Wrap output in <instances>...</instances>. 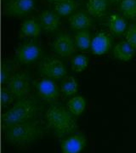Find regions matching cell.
<instances>
[{
	"mask_svg": "<svg viewBox=\"0 0 136 153\" xmlns=\"http://www.w3.org/2000/svg\"><path fill=\"white\" fill-rule=\"evenodd\" d=\"M44 119L54 135L60 139L75 134L77 128L76 117L60 105H51L46 111Z\"/></svg>",
	"mask_w": 136,
	"mask_h": 153,
	"instance_id": "1",
	"label": "cell"
},
{
	"mask_svg": "<svg viewBox=\"0 0 136 153\" xmlns=\"http://www.w3.org/2000/svg\"><path fill=\"white\" fill-rule=\"evenodd\" d=\"M8 142L16 146H26L34 143L42 134L39 124L33 121L17 123L4 128Z\"/></svg>",
	"mask_w": 136,
	"mask_h": 153,
	"instance_id": "2",
	"label": "cell"
},
{
	"mask_svg": "<svg viewBox=\"0 0 136 153\" xmlns=\"http://www.w3.org/2000/svg\"><path fill=\"white\" fill-rule=\"evenodd\" d=\"M38 104L32 99H20L2 116L4 128L32 121L38 113Z\"/></svg>",
	"mask_w": 136,
	"mask_h": 153,
	"instance_id": "3",
	"label": "cell"
},
{
	"mask_svg": "<svg viewBox=\"0 0 136 153\" xmlns=\"http://www.w3.org/2000/svg\"><path fill=\"white\" fill-rule=\"evenodd\" d=\"M34 85L38 96L47 102H53L56 100L61 92L54 80L47 77L37 79L34 82Z\"/></svg>",
	"mask_w": 136,
	"mask_h": 153,
	"instance_id": "4",
	"label": "cell"
},
{
	"mask_svg": "<svg viewBox=\"0 0 136 153\" xmlns=\"http://www.w3.org/2000/svg\"><path fill=\"white\" fill-rule=\"evenodd\" d=\"M8 88L15 98L23 99L30 91L29 76L24 71L15 72L8 82Z\"/></svg>",
	"mask_w": 136,
	"mask_h": 153,
	"instance_id": "5",
	"label": "cell"
},
{
	"mask_svg": "<svg viewBox=\"0 0 136 153\" xmlns=\"http://www.w3.org/2000/svg\"><path fill=\"white\" fill-rule=\"evenodd\" d=\"M42 50L34 42H25L21 44L15 52V56L20 63L32 64L40 58Z\"/></svg>",
	"mask_w": 136,
	"mask_h": 153,
	"instance_id": "6",
	"label": "cell"
},
{
	"mask_svg": "<svg viewBox=\"0 0 136 153\" xmlns=\"http://www.w3.org/2000/svg\"><path fill=\"white\" fill-rule=\"evenodd\" d=\"M40 71L45 77L53 80L61 79L67 73L64 63L58 58H49L43 61L40 66Z\"/></svg>",
	"mask_w": 136,
	"mask_h": 153,
	"instance_id": "7",
	"label": "cell"
},
{
	"mask_svg": "<svg viewBox=\"0 0 136 153\" xmlns=\"http://www.w3.org/2000/svg\"><path fill=\"white\" fill-rule=\"evenodd\" d=\"M86 145V136L82 133H75L61 140V153H81Z\"/></svg>",
	"mask_w": 136,
	"mask_h": 153,
	"instance_id": "8",
	"label": "cell"
},
{
	"mask_svg": "<svg viewBox=\"0 0 136 153\" xmlns=\"http://www.w3.org/2000/svg\"><path fill=\"white\" fill-rule=\"evenodd\" d=\"M54 51L60 57L67 58L76 52L77 46L74 38L69 34H61L55 38L53 43Z\"/></svg>",
	"mask_w": 136,
	"mask_h": 153,
	"instance_id": "9",
	"label": "cell"
},
{
	"mask_svg": "<svg viewBox=\"0 0 136 153\" xmlns=\"http://www.w3.org/2000/svg\"><path fill=\"white\" fill-rule=\"evenodd\" d=\"M35 0H9L5 10L12 16H22L29 14L35 8Z\"/></svg>",
	"mask_w": 136,
	"mask_h": 153,
	"instance_id": "10",
	"label": "cell"
},
{
	"mask_svg": "<svg viewBox=\"0 0 136 153\" xmlns=\"http://www.w3.org/2000/svg\"><path fill=\"white\" fill-rule=\"evenodd\" d=\"M111 44L112 39L111 36L105 32H100L93 38L90 48L94 55H103L111 49Z\"/></svg>",
	"mask_w": 136,
	"mask_h": 153,
	"instance_id": "11",
	"label": "cell"
},
{
	"mask_svg": "<svg viewBox=\"0 0 136 153\" xmlns=\"http://www.w3.org/2000/svg\"><path fill=\"white\" fill-rule=\"evenodd\" d=\"M39 23L46 32L52 33L56 31L60 27V16L54 11L45 10L39 15Z\"/></svg>",
	"mask_w": 136,
	"mask_h": 153,
	"instance_id": "12",
	"label": "cell"
},
{
	"mask_svg": "<svg viewBox=\"0 0 136 153\" xmlns=\"http://www.w3.org/2000/svg\"><path fill=\"white\" fill-rule=\"evenodd\" d=\"M92 23L91 16L88 13L84 12H76L69 18V25L71 28L77 32L87 30L92 26Z\"/></svg>",
	"mask_w": 136,
	"mask_h": 153,
	"instance_id": "13",
	"label": "cell"
},
{
	"mask_svg": "<svg viewBox=\"0 0 136 153\" xmlns=\"http://www.w3.org/2000/svg\"><path fill=\"white\" fill-rule=\"evenodd\" d=\"M135 48L127 41H121L116 44L113 49L114 56L117 60L122 61H129L135 55Z\"/></svg>",
	"mask_w": 136,
	"mask_h": 153,
	"instance_id": "14",
	"label": "cell"
},
{
	"mask_svg": "<svg viewBox=\"0 0 136 153\" xmlns=\"http://www.w3.org/2000/svg\"><path fill=\"white\" fill-rule=\"evenodd\" d=\"M41 24L36 20H27L21 26L20 36L22 38H36L41 33Z\"/></svg>",
	"mask_w": 136,
	"mask_h": 153,
	"instance_id": "15",
	"label": "cell"
},
{
	"mask_svg": "<svg viewBox=\"0 0 136 153\" xmlns=\"http://www.w3.org/2000/svg\"><path fill=\"white\" fill-rule=\"evenodd\" d=\"M108 7L107 0H87L86 10L88 14L93 17H102L106 15Z\"/></svg>",
	"mask_w": 136,
	"mask_h": 153,
	"instance_id": "16",
	"label": "cell"
},
{
	"mask_svg": "<svg viewBox=\"0 0 136 153\" xmlns=\"http://www.w3.org/2000/svg\"><path fill=\"white\" fill-rule=\"evenodd\" d=\"M127 22L124 17L118 14H112L109 18V29L115 36H120L125 32Z\"/></svg>",
	"mask_w": 136,
	"mask_h": 153,
	"instance_id": "17",
	"label": "cell"
},
{
	"mask_svg": "<svg viewBox=\"0 0 136 153\" xmlns=\"http://www.w3.org/2000/svg\"><path fill=\"white\" fill-rule=\"evenodd\" d=\"M78 2L76 0H65L59 3H55L54 12L60 16H69L78 8Z\"/></svg>",
	"mask_w": 136,
	"mask_h": 153,
	"instance_id": "18",
	"label": "cell"
},
{
	"mask_svg": "<svg viewBox=\"0 0 136 153\" xmlns=\"http://www.w3.org/2000/svg\"><path fill=\"white\" fill-rule=\"evenodd\" d=\"M67 109L71 114L74 115L75 117H78L84 111L86 108V100L84 97L77 95L71 97L67 101Z\"/></svg>",
	"mask_w": 136,
	"mask_h": 153,
	"instance_id": "19",
	"label": "cell"
},
{
	"mask_svg": "<svg viewBox=\"0 0 136 153\" xmlns=\"http://www.w3.org/2000/svg\"><path fill=\"white\" fill-rule=\"evenodd\" d=\"M92 39L91 34L88 30L78 31L74 36V41L76 46L81 50H86L88 48H90Z\"/></svg>",
	"mask_w": 136,
	"mask_h": 153,
	"instance_id": "20",
	"label": "cell"
},
{
	"mask_svg": "<svg viewBox=\"0 0 136 153\" xmlns=\"http://www.w3.org/2000/svg\"><path fill=\"white\" fill-rule=\"evenodd\" d=\"M60 91L66 97L75 95L78 91V82L74 76H68L61 83Z\"/></svg>",
	"mask_w": 136,
	"mask_h": 153,
	"instance_id": "21",
	"label": "cell"
},
{
	"mask_svg": "<svg viewBox=\"0 0 136 153\" xmlns=\"http://www.w3.org/2000/svg\"><path fill=\"white\" fill-rule=\"evenodd\" d=\"M119 8L124 16L136 21V0H121Z\"/></svg>",
	"mask_w": 136,
	"mask_h": 153,
	"instance_id": "22",
	"label": "cell"
},
{
	"mask_svg": "<svg viewBox=\"0 0 136 153\" xmlns=\"http://www.w3.org/2000/svg\"><path fill=\"white\" fill-rule=\"evenodd\" d=\"M88 63L89 60L88 56L85 55H77L71 60V69L76 72H82L87 68Z\"/></svg>",
	"mask_w": 136,
	"mask_h": 153,
	"instance_id": "23",
	"label": "cell"
},
{
	"mask_svg": "<svg viewBox=\"0 0 136 153\" xmlns=\"http://www.w3.org/2000/svg\"><path fill=\"white\" fill-rule=\"evenodd\" d=\"M11 66L10 64H9L8 62L3 63L2 67H1V82L2 84H4L6 82H9L10 79L12 76L11 73Z\"/></svg>",
	"mask_w": 136,
	"mask_h": 153,
	"instance_id": "24",
	"label": "cell"
},
{
	"mask_svg": "<svg viewBox=\"0 0 136 153\" xmlns=\"http://www.w3.org/2000/svg\"><path fill=\"white\" fill-rule=\"evenodd\" d=\"M14 95L12 94L10 89L8 88H3L2 92H1V104L3 105V107H7L10 105L12 104L13 100H14Z\"/></svg>",
	"mask_w": 136,
	"mask_h": 153,
	"instance_id": "25",
	"label": "cell"
},
{
	"mask_svg": "<svg viewBox=\"0 0 136 153\" xmlns=\"http://www.w3.org/2000/svg\"><path fill=\"white\" fill-rule=\"evenodd\" d=\"M126 41L136 49V24L132 25L127 30L125 34Z\"/></svg>",
	"mask_w": 136,
	"mask_h": 153,
	"instance_id": "26",
	"label": "cell"
},
{
	"mask_svg": "<svg viewBox=\"0 0 136 153\" xmlns=\"http://www.w3.org/2000/svg\"><path fill=\"white\" fill-rule=\"evenodd\" d=\"M51 2H54V3H59V2H62V1H65V0H49Z\"/></svg>",
	"mask_w": 136,
	"mask_h": 153,
	"instance_id": "27",
	"label": "cell"
},
{
	"mask_svg": "<svg viewBox=\"0 0 136 153\" xmlns=\"http://www.w3.org/2000/svg\"><path fill=\"white\" fill-rule=\"evenodd\" d=\"M111 1H114V2H117V1H119V0H111Z\"/></svg>",
	"mask_w": 136,
	"mask_h": 153,
	"instance_id": "28",
	"label": "cell"
}]
</instances>
